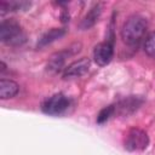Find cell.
<instances>
[{
  "label": "cell",
  "instance_id": "4",
  "mask_svg": "<svg viewBox=\"0 0 155 155\" xmlns=\"http://www.w3.org/2000/svg\"><path fill=\"white\" fill-rule=\"evenodd\" d=\"M149 144L148 134L140 128H131L125 134L124 145L128 151H140L144 150Z\"/></svg>",
  "mask_w": 155,
  "mask_h": 155
},
{
  "label": "cell",
  "instance_id": "2",
  "mask_svg": "<svg viewBox=\"0 0 155 155\" xmlns=\"http://www.w3.org/2000/svg\"><path fill=\"white\" fill-rule=\"evenodd\" d=\"M0 40L11 46L22 45L25 41V34L22 27L13 19L2 21L0 24Z\"/></svg>",
  "mask_w": 155,
  "mask_h": 155
},
{
  "label": "cell",
  "instance_id": "9",
  "mask_svg": "<svg viewBox=\"0 0 155 155\" xmlns=\"http://www.w3.org/2000/svg\"><path fill=\"white\" fill-rule=\"evenodd\" d=\"M19 91V86L13 80L1 79L0 80V98L1 99H8L15 97Z\"/></svg>",
  "mask_w": 155,
  "mask_h": 155
},
{
  "label": "cell",
  "instance_id": "11",
  "mask_svg": "<svg viewBox=\"0 0 155 155\" xmlns=\"http://www.w3.org/2000/svg\"><path fill=\"white\" fill-rule=\"evenodd\" d=\"M139 104H140V102H138V98L137 97L136 98L134 97H131V98H127V99L120 102L119 109H120V111L122 114H128L130 113L128 109H131V111H133V110H136L139 107Z\"/></svg>",
  "mask_w": 155,
  "mask_h": 155
},
{
  "label": "cell",
  "instance_id": "7",
  "mask_svg": "<svg viewBox=\"0 0 155 155\" xmlns=\"http://www.w3.org/2000/svg\"><path fill=\"white\" fill-rule=\"evenodd\" d=\"M70 48L71 47H69L68 50H63V51H59V52H56L54 54H52L50 61H48V63H47V69L50 71H53V73L59 71L63 68V65L65 63V59L69 56H71L73 53H75Z\"/></svg>",
  "mask_w": 155,
  "mask_h": 155
},
{
  "label": "cell",
  "instance_id": "13",
  "mask_svg": "<svg viewBox=\"0 0 155 155\" xmlns=\"http://www.w3.org/2000/svg\"><path fill=\"white\" fill-rule=\"evenodd\" d=\"M115 111H116V110H115V107H114V105H108V107H105L104 109H102V110L99 111V114H98V116H97V122H98V124L105 122L107 120H109V119L113 116V114H114Z\"/></svg>",
  "mask_w": 155,
  "mask_h": 155
},
{
  "label": "cell",
  "instance_id": "12",
  "mask_svg": "<svg viewBox=\"0 0 155 155\" xmlns=\"http://www.w3.org/2000/svg\"><path fill=\"white\" fill-rule=\"evenodd\" d=\"M143 47H144V52L149 57L155 58V31H151L145 36Z\"/></svg>",
  "mask_w": 155,
  "mask_h": 155
},
{
  "label": "cell",
  "instance_id": "1",
  "mask_svg": "<svg viewBox=\"0 0 155 155\" xmlns=\"http://www.w3.org/2000/svg\"><path fill=\"white\" fill-rule=\"evenodd\" d=\"M148 29V22L139 15L128 17L121 28V39L128 46H138Z\"/></svg>",
  "mask_w": 155,
  "mask_h": 155
},
{
  "label": "cell",
  "instance_id": "3",
  "mask_svg": "<svg viewBox=\"0 0 155 155\" xmlns=\"http://www.w3.org/2000/svg\"><path fill=\"white\" fill-rule=\"evenodd\" d=\"M70 105V99L63 93H56L48 97L41 105V109L47 115H62L68 110Z\"/></svg>",
  "mask_w": 155,
  "mask_h": 155
},
{
  "label": "cell",
  "instance_id": "5",
  "mask_svg": "<svg viewBox=\"0 0 155 155\" xmlns=\"http://www.w3.org/2000/svg\"><path fill=\"white\" fill-rule=\"evenodd\" d=\"M113 56H114V45L111 41L108 40L104 42H99L98 45H96L93 50V59L101 67L109 64L110 61L113 59Z\"/></svg>",
  "mask_w": 155,
  "mask_h": 155
},
{
  "label": "cell",
  "instance_id": "10",
  "mask_svg": "<svg viewBox=\"0 0 155 155\" xmlns=\"http://www.w3.org/2000/svg\"><path fill=\"white\" fill-rule=\"evenodd\" d=\"M65 30L64 29H61V28H52L50 29L48 31H46L38 41V47H45L47 45H50L51 42L56 41L57 39L62 38L64 35Z\"/></svg>",
  "mask_w": 155,
  "mask_h": 155
},
{
  "label": "cell",
  "instance_id": "6",
  "mask_svg": "<svg viewBox=\"0 0 155 155\" xmlns=\"http://www.w3.org/2000/svg\"><path fill=\"white\" fill-rule=\"evenodd\" d=\"M90 64H91L90 59L85 57L70 63L63 71V79L70 80V79H76V78L85 75L90 69Z\"/></svg>",
  "mask_w": 155,
  "mask_h": 155
},
{
  "label": "cell",
  "instance_id": "8",
  "mask_svg": "<svg viewBox=\"0 0 155 155\" xmlns=\"http://www.w3.org/2000/svg\"><path fill=\"white\" fill-rule=\"evenodd\" d=\"M102 13V5L101 4H96L93 7L90 8V11L86 13V16L82 18L81 23H80V28L82 30H87L91 27H93L96 24V22L98 21L99 16Z\"/></svg>",
  "mask_w": 155,
  "mask_h": 155
}]
</instances>
